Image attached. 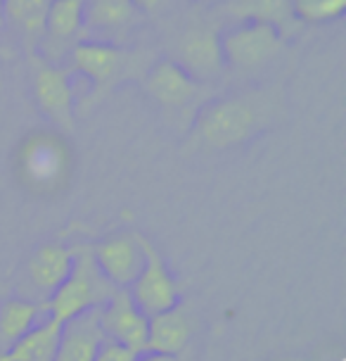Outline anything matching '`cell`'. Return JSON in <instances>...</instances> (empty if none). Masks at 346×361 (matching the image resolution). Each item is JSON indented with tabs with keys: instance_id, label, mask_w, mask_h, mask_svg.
<instances>
[{
	"instance_id": "obj_9",
	"label": "cell",
	"mask_w": 346,
	"mask_h": 361,
	"mask_svg": "<svg viewBox=\"0 0 346 361\" xmlns=\"http://www.w3.org/2000/svg\"><path fill=\"white\" fill-rule=\"evenodd\" d=\"M178 67H183L195 81L216 79L223 69L221 38L211 27H192L185 29L178 38Z\"/></svg>"
},
{
	"instance_id": "obj_23",
	"label": "cell",
	"mask_w": 346,
	"mask_h": 361,
	"mask_svg": "<svg viewBox=\"0 0 346 361\" xmlns=\"http://www.w3.org/2000/svg\"><path fill=\"white\" fill-rule=\"evenodd\" d=\"M166 0H133V5H136L138 10H145V12H155L159 10Z\"/></svg>"
},
{
	"instance_id": "obj_26",
	"label": "cell",
	"mask_w": 346,
	"mask_h": 361,
	"mask_svg": "<svg viewBox=\"0 0 346 361\" xmlns=\"http://www.w3.org/2000/svg\"><path fill=\"white\" fill-rule=\"evenodd\" d=\"M46 3H53V0H46Z\"/></svg>"
},
{
	"instance_id": "obj_10",
	"label": "cell",
	"mask_w": 346,
	"mask_h": 361,
	"mask_svg": "<svg viewBox=\"0 0 346 361\" xmlns=\"http://www.w3.org/2000/svg\"><path fill=\"white\" fill-rule=\"evenodd\" d=\"M74 262V250L64 247V245L50 243L38 247L29 257L27 269H24V279H27V290L31 295V302L46 305L50 295L62 286L64 279L69 276Z\"/></svg>"
},
{
	"instance_id": "obj_11",
	"label": "cell",
	"mask_w": 346,
	"mask_h": 361,
	"mask_svg": "<svg viewBox=\"0 0 346 361\" xmlns=\"http://www.w3.org/2000/svg\"><path fill=\"white\" fill-rule=\"evenodd\" d=\"M34 93L38 107L48 119L64 126L67 131L74 128V90L69 83V74L57 64L41 62L34 74Z\"/></svg>"
},
{
	"instance_id": "obj_4",
	"label": "cell",
	"mask_w": 346,
	"mask_h": 361,
	"mask_svg": "<svg viewBox=\"0 0 346 361\" xmlns=\"http://www.w3.org/2000/svg\"><path fill=\"white\" fill-rule=\"evenodd\" d=\"M69 171V152L53 133H36L24 140L19 152V173L31 190L50 192L62 185Z\"/></svg>"
},
{
	"instance_id": "obj_21",
	"label": "cell",
	"mask_w": 346,
	"mask_h": 361,
	"mask_svg": "<svg viewBox=\"0 0 346 361\" xmlns=\"http://www.w3.org/2000/svg\"><path fill=\"white\" fill-rule=\"evenodd\" d=\"M344 8L346 0H309V3L294 5V10L309 22H328L342 15Z\"/></svg>"
},
{
	"instance_id": "obj_19",
	"label": "cell",
	"mask_w": 346,
	"mask_h": 361,
	"mask_svg": "<svg viewBox=\"0 0 346 361\" xmlns=\"http://www.w3.org/2000/svg\"><path fill=\"white\" fill-rule=\"evenodd\" d=\"M136 15L133 0H83V29L117 34L131 27Z\"/></svg>"
},
{
	"instance_id": "obj_1",
	"label": "cell",
	"mask_w": 346,
	"mask_h": 361,
	"mask_svg": "<svg viewBox=\"0 0 346 361\" xmlns=\"http://www.w3.org/2000/svg\"><path fill=\"white\" fill-rule=\"evenodd\" d=\"M114 290L117 288L102 276V271L95 264L91 247L83 245V247L74 250L69 276L46 302L48 316L57 324H64V321L76 319L86 312H95L112 298Z\"/></svg>"
},
{
	"instance_id": "obj_6",
	"label": "cell",
	"mask_w": 346,
	"mask_h": 361,
	"mask_svg": "<svg viewBox=\"0 0 346 361\" xmlns=\"http://www.w3.org/2000/svg\"><path fill=\"white\" fill-rule=\"evenodd\" d=\"M147 240L138 233H112L91 247L93 259L114 288H128L145 264Z\"/></svg>"
},
{
	"instance_id": "obj_25",
	"label": "cell",
	"mask_w": 346,
	"mask_h": 361,
	"mask_svg": "<svg viewBox=\"0 0 346 361\" xmlns=\"http://www.w3.org/2000/svg\"><path fill=\"white\" fill-rule=\"evenodd\" d=\"M3 3H5V0H0V27H3V24H5V17H3Z\"/></svg>"
},
{
	"instance_id": "obj_13",
	"label": "cell",
	"mask_w": 346,
	"mask_h": 361,
	"mask_svg": "<svg viewBox=\"0 0 346 361\" xmlns=\"http://www.w3.org/2000/svg\"><path fill=\"white\" fill-rule=\"evenodd\" d=\"M102 340H105V333L100 326L98 309L64 321L60 326L55 361H93Z\"/></svg>"
},
{
	"instance_id": "obj_24",
	"label": "cell",
	"mask_w": 346,
	"mask_h": 361,
	"mask_svg": "<svg viewBox=\"0 0 346 361\" xmlns=\"http://www.w3.org/2000/svg\"><path fill=\"white\" fill-rule=\"evenodd\" d=\"M138 361H173L171 357H162V354H150V352H143L138 357Z\"/></svg>"
},
{
	"instance_id": "obj_17",
	"label": "cell",
	"mask_w": 346,
	"mask_h": 361,
	"mask_svg": "<svg viewBox=\"0 0 346 361\" xmlns=\"http://www.w3.org/2000/svg\"><path fill=\"white\" fill-rule=\"evenodd\" d=\"M41 314H48L46 305L24 298L0 302V354H5L24 333L31 331L41 321Z\"/></svg>"
},
{
	"instance_id": "obj_7",
	"label": "cell",
	"mask_w": 346,
	"mask_h": 361,
	"mask_svg": "<svg viewBox=\"0 0 346 361\" xmlns=\"http://www.w3.org/2000/svg\"><path fill=\"white\" fill-rule=\"evenodd\" d=\"M278 29L264 22H247L221 38L223 62H228L230 67L240 69V72H252V69L264 67L278 53Z\"/></svg>"
},
{
	"instance_id": "obj_15",
	"label": "cell",
	"mask_w": 346,
	"mask_h": 361,
	"mask_svg": "<svg viewBox=\"0 0 346 361\" xmlns=\"http://www.w3.org/2000/svg\"><path fill=\"white\" fill-rule=\"evenodd\" d=\"M83 31V0H53L48 5L46 36L41 48H60V45L79 43Z\"/></svg>"
},
{
	"instance_id": "obj_3",
	"label": "cell",
	"mask_w": 346,
	"mask_h": 361,
	"mask_svg": "<svg viewBox=\"0 0 346 361\" xmlns=\"http://www.w3.org/2000/svg\"><path fill=\"white\" fill-rule=\"evenodd\" d=\"M74 69L81 72L93 86V100L102 98L119 81H126L138 74L140 57L136 53L112 43L79 41L72 48Z\"/></svg>"
},
{
	"instance_id": "obj_18",
	"label": "cell",
	"mask_w": 346,
	"mask_h": 361,
	"mask_svg": "<svg viewBox=\"0 0 346 361\" xmlns=\"http://www.w3.org/2000/svg\"><path fill=\"white\" fill-rule=\"evenodd\" d=\"M46 0H5L3 3V17L10 22L19 34L27 48L34 53L46 36V17H48Z\"/></svg>"
},
{
	"instance_id": "obj_20",
	"label": "cell",
	"mask_w": 346,
	"mask_h": 361,
	"mask_svg": "<svg viewBox=\"0 0 346 361\" xmlns=\"http://www.w3.org/2000/svg\"><path fill=\"white\" fill-rule=\"evenodd\" d=\"M228 12L247 22H264L271 27H283L294 15L292 0H230Z\"/></svg>"
},
{
	"instance_id": "obj_5",
	"label": "cell",
	"mask_w": 346,
	"mask_h": 361,
	"mask_svg": "<svg viewBox=\"0 0 346 361\" xmlns=\"http://www.w3.org/2000/svg\"><path fill=\"white\" fill-rule=\"evenodd\" d=\"M131 293L136 307L143 312L147 319L178 307V283L166 269L162 255L152 247L150 243L145 245V264L138 279L126 288Z\"/></svg>"
},
{
	"instance_id": "obj_22",
	"label": "cell",
	"mask_w": 346,
	"mask_h": 361,
	"mask_svg": "<svg viewBox=\"0 0 346 361\" xmlns=\"http://www.w3.org/2000/svg\"><path fill=\"white\" fill-rule=\"evenodd\" d=\"M140 352L131 350V347L126 345H119L114 343V340L105 338L98 347V354H95L93 361H138Z\"/></svg>"
},
{
	"instance_id": "obj_16",
	"label": "cell",
	"mask_w": 346,
	"mask_h": 361,
	"mask_svg": "<svg viewBox=\"0 0 346 361\" xmlns=\"http://www.w3.org/2000/svg\"><path fill=\"white\" fill-rule=\"evenodd\" d=\"M60 326L55 319H41L38 324L22 335L0 361H55L57 343H60Z\"/></svg>"
},
{
	"instance_id": "obj_14",
	"label": "cell",
	"mask_w": 346,
	"mask_h": 361,
	"mask_svg": "<svg viewBox=\"0 0 346 361\" xmlns=\"http://www.w3.org/2000/svg\"><path fill=\"white\" fill-rule=\"evenodd\" d=\"M190 321L181 309H171V312L157 314L150 319L147 328V350L150 354H162V357H176L185 350L190 340Z\"/></svg>"
},
{
	"instance_id": "obj_12",
	"label": "cell",
	"mask_w": 346,
	"mask_h": 361,
	"mask_svg": "<svg viewBox=\"0 0 346 361\" xmlns=\"http://www.w3.org/2000/svg\"><path fill=\"white\" fill-rule=\"evenodd\" d=\"M200 81L192 79L173 60L155 62L145 74V90L152 100L166 109H183L192 105L200 95Z\"/></svg>"
},
{
	"instance_id": "obj_8",
	"label": "cell",
	"mask_w": 346,
	"mask_h": 361,
	"mask_svg": "<svg viewBox=\"0 0 346 361\" xmlns=\"http://www.w3.org/2000/svg\"><path fill=\"white\" fill-rule=\"evenodd\" d=\"M100 326L105 338L143 354L147 350V328L150 319L140 312L126 288H117L100 309Z\"/></svg>"
},
{
	"instance_id": "obj_2",
	"label": "cell",
	"mask_w": 346,
	"mask_h": 361,
	"mask_svg": "<svg viewBox=\"0 0 346 361\" xmlns=\"http://www.w3.org/2000/svg\"><path fill=\"white\" fill-rule=\"evenodd\" d=\"M259 124V105L252 98H230L204 109L197 121V135L209 147L223 150L252 138Z\"/></svg>"
}]
</instances>
